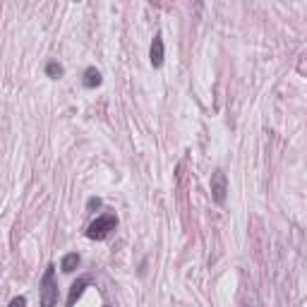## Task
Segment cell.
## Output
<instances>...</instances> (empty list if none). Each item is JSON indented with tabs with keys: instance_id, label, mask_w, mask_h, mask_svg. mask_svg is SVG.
Segmentation results:
<instances>
[{
	"instance_id": "ba28073f",
	"label": "cell",
	"mask_w": 307,
	"mask_h": 307,
	"mask_svg": "<svg viewBox=\"0 0 307 307\" xmlns=\"http://www.w3.org/2000/svg\"><path fill=\"white\" fill-rule=\"evenodd\" d=\"M46 75H48L51 80H60V77H62V65L56 62V60H51V62L46 65Z\"/></svg>"
},
{
	"instance_id": "6da1fadb",
	"label": "cell",
	"mask_w": 307,
	"mask_h": 307,
	"mask_svg": "<svg viewBox=\"0 0 307 307\" xmlns=\"http://www.w3.org/2000/svg\"><path fill=\"white\" fill-rule=\"evenodd\" d=\"M58 303V283H56V266L48 264L46 274L41 279V307H56Z\"/></svg>"
},
{
	"instance_id": "52a82bcc",
	"label": "cell",
	"mask_w": 307,
	"mask_h": 307,
	"mask_svg": "<svg viewBox=\"0 0 307 307\" xmlns=\"http://www.w3.org/2000/svg\"><path fill=\"white\" fill-rule=\"evenodd\" d=\"M84 86H86V89H96V86H99V84L103 82V77H101V72H99V70H96V67H86V70H84Z\"/></svg>"
},
{
	"instance_id": "3957f363",
	"label": "cell",
	"mask_w": 307,
	"mask_h": 307,
	"mask_svg": "<svg viewBox=\"0 0 307 307\" xmlns=\"http://www.w3.org/2000/svg\"><path fill=\"white\" fill-rule=\"evenodd\" d=\"M225 195H228V178L221 168H216L211 173V199L221 206V204H225Z\"/></svg>"
},
{
	"instance_id": "9c48e42d",
	"label": "cell",
	"mask_w": 307,
	"mask_h": 307,
	"mask_svg": "<svg viewBox=\"0 0 307 307\" xmlns=\"http://www.w3.org/2000/svg\"><path fill=\"white\" fill-rule=\"evenodd\" d=\"M7 307H27V298H24V295H17V298L10 300V305Z\"/></svg>"
},
{
	"instance_id": "30bf717a",
	"label": "cell",
	"mask_w": 307,
	"mask_h": 307,
	"mask_svg": "<svg viewBox=\"0 0 307 307\" xmlns=\"http://www.w3.org/2000/svg\"><path fill=\"white\" fill-rule=\"evenodd\" d=\"M99 206H101V199H99V197H91V199L86 202V209H89V211H94V209H99Z\"/></svg>"
},
{
	"instance_id": "8992f818",
	"label": "cell",
	"mask_w": 307,
	"mask_h": 307,
	"mask_svg": "<svg viewBox=\"0 0 307 307\" xmlns=\"http://www.w3.org/2000/svg\"><path fill=\"white\" fill-rule=\"evenodd\" d=\"M80 262H82V257H80L77 252H67V254L62 257V262H60V269H62L65 274H72V271L80 266Z\"/></svg>"
},
{
	"instance_id": "7a4b0ae2",
	"label": "cell",
	"mask_w": 307,
	"mask_h": 307,
	"mask_svg": "<svg viewBox=\"0 0 307 307\" xmlns=\"http://www.w3.org/2000/svg\"><path fill=\"white\" fill-rule=\"evenodd\" d=\"M115 225H118V219H115L113 214H103V216H99L96 221L89 224L86 238H89V240H106L113 230H115Z\"/></svg>"
},
{
	"instance_id": "277c9868",
	"label": "cell",
	"mask_w": 307,
	"mask_h": 307,
	"mask_svg": "<svg viewBox=\"0 0 307 307\" xmlns=\"http://www.w3.org/2000/svg\"><path fill=\"white\" fill-rule=\"evenodd\" d=\"M149 60L154 67H161L164 60H166V48H164V36L156 34L154 41H151V48H149Z\"/></svg>"
},
{
	"instance_id": "8fae6325",
	"label": "cell",
	"mask_w": 307,
	"mask_h": 307,
	"mask_svg": "<svg viewBox=\"0 0 307 307\" xmlns=\"http://www.w3.org/2000/svg\"><path fill=\"white\" fill-rule=\"evenodd\" d=\"M103 307H108V305H103Z\"/></svg>"
},
{
	"instance_id": "5b68a950",
	"label": "cell",
	"mask_w": 307,
	"mask_h": 307,
	"mask_svg": "<svg viewBox=\"0 0 307 307\" xmlns=\"http://www.w3.org/2000/svg\"><path fill=\"white\" fill-rule=\"evenodd\" d=\"M91 286V281L89 279H77L72 286H70V293H67V307H75V303L82 298V293Z\"/></svg>"
}]
</instances>
